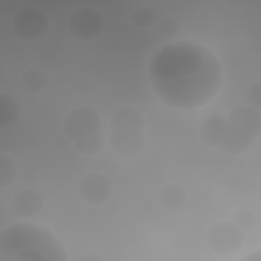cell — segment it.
<instances>
[{"label":"cell","instance_id":"8992f818","mask_svg":"<svg viewBox=\"0 0 261 261\" xmlns=\"http://www.w3.org/2000/svg\"><path fill=\"white\" fill-rule=\"evenodd\" d=\"M14 33L25 41H39L44 38L50 28L48 15L40 8L24 7L19 9L12 20Z\"/></svg>","mask_w":261,"mask_h":261},{"label":"cell","instance_id":"e0dca14e","mask_svg":"<svg viewBox=\"0 0 261 261\" xmlns=\"http://www.w3.org/2000/svg\"><path fill=\"white\" fill-rule=\"evenodd\" d=\"M238 229H240L244 234L251 231L255 225L254 215L245 209L238 210L233 212L229 220Z\"/></svg>","mask_w":261,"mask_h":261},{"label":"cell","instance_id":"5b68a950","mask_svg":"<svg viewBox=\"0 0 261 261\" xmlns=\"http://www.w3.org/2000/svg\"><path fill=\"white\" fill-rule=\"evenodd\" d=\"M260 133V109L250 105H239L226 117V128L219 147L227 154L240 155L251 147Z\"/></svg>","mask_w":261,"mask_h":261},{"label":"cell","instance_id":"30bf717a","mask_svg":"<svg viewBox=\"0 0 261 261\" xmlns=\"http://www.w3.org/2000/svg\"><path fill=\"white\" fill-rule=\"evenodd\" d=\"M44 200L39 191L33 188H23L14 193L11 199L12 210L23 218H33L43 209Z\"/></svg>","mask_w":261,"mask_h":261},{"label":"cell","instance_id":"52a82bcc","mask_svg":"<svg viewBox=\"0 0 261 261\" xmlns=\"http://www.w3.org/2000/svg\"><path fill=\"white\" fill-rule=\"evenodd\" d=\"M244 236L230 221H219L209 228L207 232V244L218 255H233L244 246Z\"/></svg>","mask_w":261,"mask_h":261},{"label":"cell","instance_id":"7a4b0ae2","mask_svg":"<svg viewBox=\"0 0 261 261\" xmlns=\"http://www.w3.org/2000/svg\"><path fill=\"white\" fill-rule=\"evenodd\" d=\"M66 250L47 226L14 223L0 231V261H67Z\"/></svg>","mask_w":261,"mask_h":261},{"label":"cell","instance_id":"7c38bea8","mask_svg":"<svg viewBox=\"0 0 261 261\" xmlns=\"http://www.w3.org/2000/svg\"><path fill=\"white\" fill-rule=\"evenodd\" d=\"M158 200L164 210L176 212L186 206L188 195L181 186L177 184H167L160 190Z\"/></svg>","mask_w":261,"mask_h":261},{"label":"cell","instance_id":"d6986e66","mask_svg":"<svg viewBox=\"0 0 261 261\" xmlns=\"http://www.w3.org/2000/svg\"><path fill=\"white\" fill-rule=\"evenodd\" d=\"M246 100L248 105L260 109L261 106V84L259 81L251 84L246 90Z\"/></svg>","mask_w":261,"mask_h":261},{"label":"cell","instance_id":"8fae6325","mask_svg":"<svg viewBox=\"0 0 261 261\" xmlns=\"http://www.w3.org/2000/svg\"><path fill=\"white\" fill-rule=\"evenodd\" d=\"M226 128V117L220 114L208 116L200 125L201 140L210 147H219Z\"/></svg>","mask_w":261,"mask_h":261},{"label":"cell","instance_id":"6da1fadb","mask_svg":"<svg viewBox=\"0 0 261 261\" xmlns=\"http://www.w3.org/2000/svg\"><path fill=\"white\" fill-rule=\"evenodd\" d=\"M148 79L157 98L172 109L205 106L218 94L223 69L205 45L179 41L157 48L148 62Z\"/></svg>","mask_w":261,"mask_h":261},{"label":"cell","instance_id":"5bb4252c","mask_svg":"<svg viewBox=\"0 0 261 261\" xmlns=\"http://www.w3.org/2000/svg\"><path fill=\"white\" fill-rule=\"evenodd\" d=\"M20 83L24 91L29 93H39L48 86L49 75L40 67H31L22 73Z\"/></svg>","mask_w":261,"mask_h":261},{"label":"cell","instance_id":"ba28073f","mask_svg":"<svg viewBox=\"0 0 261 261\" xmlns=\"http://www.w3.org/2000/svg\"><path fill=\"white\" fill-rule=\"evenodd\" d=\"M105 29L103 14L93 7L76 9L69 18L71 34L82 41H93L99 38Z\"/></svg>","mask_w":261,"mask_h":261},{"label":"cell","instance_id":"2e32d148","mask_svg":"<svg viewBox=\"0 0 261 261\" xmlns=\"http://www.w3.org/2000/svg\"><path fill=\"white\" fill-rule=\"evenodd\" d=\"M130 21L137 28H149L155 22V12L150 7L138 6L130 13Z\"/></svg>","mask_w":261,"mask_h":261},{"label":"cell","instance_id":"4fadbf2b","mask_svg":"<svg viewBox=\"0 0 261 261\" xmlns=\"http://www.w3.org/2000/svg\"><path fill=\"white\" fill-rule=\"evenodd\" d=\"M21 115V106L18 100L11 94H0V127L5 128L14 125Z\"/></svg>","mask_w":261,"mask_h":261},{"label":"cell","instance_id":"277c9868","mask_svg":"<svg viewBox=\"0 0 261 261\" xmlns=\"http://www.w3.org/2000/svg\"><path fill=\"white\" fill-rule=\"evenodd\" d=\"M63 130L82 155L94 156L105 146L100 117L90 107L80 106L70 110L64 117Z\"/></svg>","mask_w":261,"mask_h":261},{"label":"cell","instance_id":"3957f363","mask_svg":"<svg viewBox=\"0 0 261 261\" xmlns=\"http://www.w3.org/2000/svg\"><path fill=\"white\" fill-rule=\"evenodd\" d=\"M109 143L115 154L123 158L139 155L146 144L147 119L135 106L117 108L110 117Z\"/></svg>","mask_w":261,"mask_h":261},{"label":"cell","instance_id":"ac0fdd59","mask_svg":"<svg viewBox=\"0 0 261 261\" xmlns=\"http://www.w3.org/2000/svg\"><path fill=\"white\" fill-rule=\"evenodd\" d=\"M158 29H159V32L164 37L173 38L174 36H176L179 33V31L181 29V24H180V21L176 17L168 16L159 22Z\"/></svg>","mask_w":261,"mask_h":261},{"label":"cell","instance_id":"ffe728a7","mask_svg":"<svg viewBox=\"0 0 261 261\" xmlns=\"http://www.w3.org/2000/svg\"><path fill=\"white\" fill-rule=\"evenodd\" d=\"M80 260H84V261H98V260H102V257H100L99 255H96L95 253H90V254H86V255L82 256L80 258Z\"/></svg>","mask_w":261,"mask_h":261},{"label":"cell","instance_id":"9c48e42d","mask_svg":"<svg viewBox=\"0 0 261 261\" xmlns=\"http://www.w3.org/2000/svg\"><path fill=\"white\" fill-rule=\"evenodd\" d=\"M77 191L81 199L89 205H101L112 194L110 179L100 172H90L79 182Z\"/></svg>","mask_w":261,"mask_h":261},{"label":"cell","instance_id":"9a60e30c","mask_svg":"<svg viewBox=\"0 0 261 261\" xmlns=\"http://www.w3.org/2000/svg\"><path fill=\"white\" fill-rule=\"evenodd\" d=\"M17 175V167L14 160L4 154H0V187L11 185Z\"/></svg>","mask_w":261,"mask_h":261}]
</instances>
